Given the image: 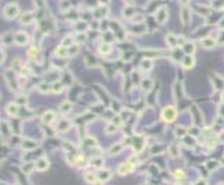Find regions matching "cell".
Returning a JSON list of instances; mask_svg holds the SVG:
<instances>
[{
    "instance_id": "45",
    "label": "cell",
    "mask_w": 224,
    "mask_h": 185,
    "mask_svg": "<svg viewBox=\"0 0 224 185\" xmlns=\"http://www.w3.org/2000/svg\"><path fill=\"white\" fill-rule=\"evenodd\" d=\"M220 27H224V18L221 20V21H220Z\"/></svg>"
},
{
    "instance_id": "30",
    "label": "cell",
    "mask_w": 224,
    "mask_h": 185,
    "mask_svg": "<svg viewBox=\"0 0 224 185\" xmlns=\"http://www.w3.org/2000/svg\"><path fill=\"white\" fill-rule=\"evenodd\" d=\"M36 56H38V50H36L35 48L29 49V57H32V58H35Z\"/></svg>"
},
{
    "instance_id": "19",
    "label": "cell",
    "mask_w": 224,
    "mask_h": 185,
    "mask_svg": "<svg viewBox=\"0 0 224 185\" xmlns=\"http://www.w3.org/2000/svg\"><path fill=\"white\" fill-rule=\"evenodd\" d=\"M184 52L188 54V56H192L193 52H195V46H193L192 43H187V45L184 46Z\"/></svg>"
},
{
    "instance_id": "20",
    "label": "cell",
    "mask_w": 224,
    "mask_h": 185,
    "mask_svg": "<svg viewBox=\"0 0 224 185\" xmlns=\"http://www.w3.org/2000/svg\"><path fill=\"white\" fill-rule=\"evenodd\" d=\"M71 103L70 102H64V103H61V106H60V112L61 113H68L70 110H71Z\"/></svg>"
},
{
    "instance_id": "17",
    "label": "cell",
    "mask_w": 224,
    "mask_h": 185,
    "mask_svg": "<svg viewBox=\"0 0 224 185\" xmlns=\"http://www.w3.org/2000/svg\"><path fill=\"white\" fill-rule=\"evenodd\" d=\"M11 39L14 40V36H13L11 33H4V35L1 36V43H3V45H10V43H11Z\"/></svg>"
},
{
    "instance_id": "21",
    "label": "cell",
    "mask_w": 224,
    "mask_h": 185,
    "mask_svg": "<svg viewBox=\"0 0 224 185\" xmlns=\"http://www.w3.org/2000/svg\"><path fill=\"white\" fill-rule=\"evenodd\" d=\"M61 90H63V84H61V82H54L53 86H52V92H53V93H59V92H61Z\"/></svg>"
},
{
    "instance_id": "36",
    "label": "cell",
    "mask_w": 224,
    "mask_h": 185,
    "mask_svg": "<svg viewBox=\"0 0 224 185\" xmlns=\"http://www.w3.org/2000/svg\"><path fill=\"white\" fill-rule=\"evenodd\" d=\"M117 128V125H114V124H110L109 127H107V132H113V131H116Z\"/></svg>"
},
{
    "instance_id": "33",
    "label": "cell",
    "mask_w": 224,
    "mask_h": 185,
    "mask_svg": "<svg viewBox=\"0 0 224 185\" xmlns=\"http://www.w3.org/2000/svg\"><path fill=\"white\" fill-rule=\"evenodd\" d=\"M188 42H185V38L182 36H178V46H185Z\"/></svg>"
},
{
    "instance_id": "2",
    "label": "cell",
    "mask_w": 224,
    "mask_h": 185,
    "mask_svg": "<svg viewBox=\"0 0 224 185\" xmlns=\"http://www.w3.org/2000/svg\"><path fill=\"white\" fill-rule=\"evenodd\" d=\"M18 13H20V8H18L17 4H8L3 10V16H4V18H7V20H11V18L17 17Z\"/></svg>"
},
{
    "instance_id": "31",
    "label": "cell",
    "mask_w": 224,
    "mask_h": 185,
    "mask_svg": "<svg viewBox=\"0 0 224 185\" xmlns=\"http://www.w3.org/2000/svg\"><path fill=\"white\" fill-rule=\"evenodd\" d=\"M174 175H176V178H181V180L185 177V174H184V171H182V170H177Z\"/></svg>"
},
{
    "instance_id": "37",
    "label": "cell",
    "mask_w": 224,
    "mask_h": 185,
    "mask_svg": "<svg viewBox=\"0 0 224 185\" xmlns=\"http://www.w3.org/2000/svg\"><path fill=\"white\" fill-rule=\"evenodd\" d=\"M71 39H70V38H65V39H64V42H63V46H67V45H70V46H71Z\"/></svg>"
},
{
    "instance_id": "3",
    "label": "cell",
    "mask_w": 224,
    "mask_h": 185,
    "mask_svg": "<svg viewBox=\"0 0 224 185\" xmlns=\"http://www.w3.org/2000/svg\"><path fill=\"white\" fill-rule=\"evenodd\" d=\"M28 40H29V38H28V35L25 32H22V31H18V32L14 33V42H16L17 45H27L28 43Z\"/></svg>"
},
{
    "instance_id": "29",
    "label": "cell",
    "mask_w": 224,
    "mask_h": 185,
    "mask_svg": "<svg viewBox=\"0 0 224 185\" xmlns=\"http://www.w3.org/2000/svg\"><path fill=\"white\" fill-rule=\"evenodd\" d=\"M32 14H24L22 16V22H25V24H29V22H32Z\"/></svg>"
},
{
    "instance_id": "9",
    "label": "cell",
    "mask_w": 224,
    "mask_h": 185,
    "mask_svg": "<svg viewBox=\"0 0 224 185\" xmlns=\"http://www.w3.org/2000/svg\"><path fill=\"white\" fill-rule=\"evenodd\" d=\"M195 65V58H193V56H187L184 57V60H182V67L184 68H192Z\"/></svg>"
},
{
    "instance_id": "6",
    "label": "cell",
    "mask_w": 224,
    "mask_h": 185,
    "mask_svg": "<svg viewBox=\"0 0 224 185\" xmlns=\"http://www.w3.org/2000/svg\"><path fill=\"white\" fill-rule=\"evenodd\" d=\"M167 17H168V13H167V8L166 7H161L157 10L156 13V20L159 21L160 24H164L167 21Z\"/></svg>"
},
{
    "instance_id": "24",
    "label": "cell",
    "mask_w": 224,
    "mask_h": 185,
    "mask_svg": "<svg viewBox=\"0 0 224 185\" xmlns=\"http://www.w3.org/2000/svg\"><path fill=\"white\" fill-rule=\"evenodd\" d=\"M49 89H50V86H49V84H46V82L40 84L39 86H38V90L42 92V93H46V92H49Z\"/></svg>"
},
{
    "instance_id": "39",
    "label": "cell",
    "mask_w": 224,
    "mask_h": 185,
    "mask_svg": "<svg viewBox=\"0 0 224 185\" xmlns=\"http://www.w3.org/2000/svg\"><path fill=\"white\" fill-rule=\"evenodd\" d=\"M219 43H221V45L224 43V32H221V35H220V39H219Z\"/></svg>"
},
{
    "instance_id": "38",
    "label": "cell",
    "mask_w": 224,
    "mask_h": 185,
    "mask_svg": "<svg viewBox=\"0 0 224 185\" xmlns=\"http://www.w3.org/2000/svg\"><path fill=\"white\" fill-rule=\"evenodd\" d=\"M100 163H102V160H100V159H95V160H93V166L99 167V166H100Z\"/></svg>"
},
{
    "instance_id": "28",
    "label": "cell",
    "mask_w": 224,
    "mask_h": 185,
    "mask_svg": "<svg viewBox=\"0 0 224 185\" xmlns=\"http://www.w3.org/2000/svg\"><path fill=\"white\" fill-rule=\"evenodd\" d=\"M33 169H36V167H35L33 164H25L24 167H22V171H24L25 174H29V173H31V171H32Z\"/></svg>"
},
{
    "instance_id": "27",
    "label": "cell",
    "mask_w": 224,
    "mask_h": 185,
    "mask_svg": "<svg viewBox=\"0 0 224 185\" xmlns=\"http://www.w3.org/2000/svg\"><path fill=\"white\" fill-rule=\"evenodd\" d=\"M168 150H170V154H171V157H177V156H178V149H177L176 145H171Z\"/></svg>"
},
{
    "instance_id": "32",
    "label": "cell",
    "mask_w": 224,
    "mask_h": 185,
    "mask_svg": "<svg viewBox=\"0 0 224 185\" xmlns=\"http://www.w3.org/2000/svg\"><path fill=\"white\" fill-rule=\"evenodd\" d=\"M142 65H144V68H148V70H150V68H152V61H150V60H145Z\"/></svg>"
},
{
    "instance_id": "22",
    "label": "cell",
    "mask_w": 224,
    "mask_h": 185,
    "mask_svg": "<svg viewBox=\"0 0 224 185\" xmlns=\"http://www.w3.org/2000/svg\"><path fill=\"white\" fill-rule=\"evenodd\" d=\"M121 149H123V145L121 144H116V145H113L110 148V153L112 154H117V153H120Z\"/></svg>"
},
{
    "instance_id": "8",
    "label": "cell",
    "mask_w": 224,
    "mask_h": 185,
    "mask_svg": "<svg viewBox=\"0 0 224 185\" xmlns=\"http://www.w3.org/2000/svg\"><path fill=\"white\" fill-rule=\"evenodd\" d=\"M54 118H56V114L53 112H46L43 116H42V121L45 122V124H52L53 121H54Z\"/></svg>"
},
{
    "instance_id": "46",
    "label": "cell",
    "mask_w": 224,
    "mask_h": 185,
    "mask_svg": "<svg viewBox=\"0 0 224 185\" xmlns=\"http://www.w3.org/2000/svg\"><path fill=\"white\" fill-rule=\"evenodd\" d=\"M100 1H102V3H104V4H106V3H109L110 0H100Z\"/></svg>"
},
{
    "instance_id": "10",
    "label": "cell",
    "mask_w": 224,
    "mask_h": 185,
    "mask_svg": "<svg viewBox=\"0 0 224 185\" xmlns=\"http://www.w3.org/2000/svg\"><path fill=\"white\" fill-rule=\"evenodd\" d=\"M181 20H182V22L184 24H187L188 21H189V17H191V11H189V8L187 7V6H184V7L181 8Z\"/></svg>"
},
{
    "instance_id": "43",
    "label": "cell",
    "mask_w": 224,
    "mask_h": 185,
    "mask_svg": "<svg viewBox=\"0 0 224 185\" xmlns=\"http://www.w3.org/2000/svg\"><path fill=\"white\" fill-rule=\"evenodd\" d=\"M220 139H221V141H223V142H224V131H223V132H221V134H220Z\"/></svg>"
},
{
    "instance_id": "23",
    "label": "cell",
    "mask_w": 224,
    "mask_h": 185,
    "mask_svg": "<svg viewBox=\"0 0 224 185\" xmlns=\"http://www.w3.org/2000/svg\"><path fill=\"white\" fill-rule=\"evenodd\" d=\"M38 144H35V142H32V141H25L24 144H22V148L24 149H33V148H36Z\"/></svg>"
},
{
    "instance_id": "34",
    "label": "cell",
    "mask_w": 224,
    "mask_h": 185,
    "mask_svg": "<svg viewBox=\"0 0 224 185\" xmlns=\"http://www.w3.org/2000/svg\"><path fill=\"white\" fill-rule=\"evenodd\" d=\"M185 134H187V131H185L184 128H178V129H177V135H178V137H184Z\"/></svg>"
},
{
    "instance_id": "44",
    "label": "cell",
    "mask_w": 224,
    "mask_h": 185,
    "mask_svg": "<svg viewBox=\"0 0 224 185\" xmlns=\"http://www.w3.org/2000/svg\"><path fill=\"white\" fill-rule=\"evenodd\" d=\"M196 185H206V182H205V181H199Z\"/></svg>"
},
{
    "instance_id": "48",
    "label": "cell",
    "mask_w": 224,
    "mask_h": 185,
    "mask_svg": "<svg viewBox=\"0 0 224 185\" xmlns=\"http://www.w3.org/2000/svg\"><path fill=\"white\" fill-rule=\"evenodd\" d=\"M217 185H224V182H219V184H217Z\"/></svg>"
},
{
    "instance_id": "42",
    "label": "cell",
    "mask_w": 224,
    "mask_h": 185,
    "mask_svg": "<svg viewBox=\"0 0 224 185\" xmlns=\"http://www.w3.org/2000/svg\"><path fill=\"white\" fill-rule=\"evenodd\" d=\"M35 1L39 3V7H43V0H35Z\"/></svg>"
},
{
    "instance_id": "12",
    "label": "cell",
    "mask_w": 224,
    "mask_h": 185,
    "mask_svg": "<svg viewBox=\"0 0 224 185\" xmlns=\"http://www.w3.org/2000/svg\"><path fill=\"white\" fill-rule=\"evenodd\" d=\"M216 40L214 39H212V38H203L202 39V46L205 49H212V48H214L216 46Z\"/></svg>"
},
{
    "instance_id": "18",
    "label": "cell",
    "mask_w": 224,
    "mask_h": 185,
    "mask_svg": "<svg viewBox=\"0 0 224 185\" xmlns=\"http://www.w3.org/2000/svg\"><path fill=\"white\" fill-rule=\"evenodd\" d=\"M152 86H153V81L152 80H144L142 81V89L144 90H150L152 89Z\"/></svg>"
},
{
    "instance_id": "40",
    "label": "cell",
    "mask_w": 224,
    "mask_h": 185,
    "mask_svg": "<svg viewBox=\"0 0 224 185\" xmlns=\"http://www.w3.org/2000/svg\"><path fill=\"white\" fill-rule=\"evenodd\" d=\"M85 40V35L82 33V35H78V42H84Z\"/></svg>"
},
{
    "instance_id": "14",
    "label": "cell",
    "mask_w": 224,
    "mask_h": 185,
    "mask_svg": "<svg viewBox=\"0 0 224 185\" xmlns=\"http://www.w3.org/2000/svg\"><path fill=\"white\" fill-rule=\"evenodd\" d=\"M166 40H167V45L170 48H177V46H178V38H177L176 35H173V33L167 35Z\"/></svg>"
},
{
    "instance_id": "13",
    "label": "cell",
    "mask_w": 224,
    "mask_h": 185,
    "mask_svg": "<svg viewBox=\"0 0 224 185\" xmlns=\"http://www.w3.org/2000/svg\"><path fill=\"white\" fill-rule=\"evenodd\" d=\"M6 110L10 116H18V112H20V107L17 103H10V105L6 107Z\"/></svg>"
},
{
    "instance_id": "11",
    "label": "cell",
    "mask_w": 224,
    "mask_h": 185,
    "mask_svg": "<svg viewBox=\"0 0 224 185\" xmlns=\"http://www.w3.org/2000/svg\"><path fill=\"white\" fill-rule=\"evenodd\" d=\"M54 56L56 57H67L68 56V49L65 48V46H59V48H56V50H54Z\"/></svg>"
},
{
    "instance_id": "47",
    "label": "cell",
    "mask_w": 224,
    "mask_h": 185,
    "mask_svg": "<svg viewBox=\"0 0 224 185\" xmlns=\"http://www.w3.org/2000/svg\"><path fill=\"white\" fill-rule=\"evenodd\" d=\"M176 185H184V184H182V182H177Z\"/></svg>"
},
{
    "instance_id": "4",
    "label": "cell",
    "mask_w": 224,
    "mask_h": 185,
    "mask_svg": "<svg viewBox=\"0 0 224 185\" xmlns=\"http://www.w3.org/2000/svg\"><path fill=\"white\" fill-rule=\"evenodd\" d=\"M4 77H6V81H7L10 89L17 90V89H18V84H17V81H16V78H14L13 73H11V71H6V73H4Z\"/></svg>"
},
{
    "instance_id": "49",
    "label": "cell",
    "mask_w": 224,
    "mask_h": 185,
    "mask_svg": "<svg viewBox=\"0 0 224 185\" xmlns=\"http://www.w3.org/2000/svg\"><path fill=\"white\" fill-rule=\"evenodd\" d=\"M181 1H182V3H187V1H188V0H181Z\"/></svg>"
},
{
    "instance_id": "35",
    "label": "cell",
    "mask_w": 224,
    "mask_h": 185,
    "mask_svg": "<svg viewBox=\"0 0 224 185\" xmlns=\"http://www.w3.org/2000/svg\"><path fill=\"white\" fill-rule=\"evenodd\" d=\"M85 27H86V22L82 21V22H78V24H77V29H78V31H82L81 28H85Z\"/></svg>"
},
{
    "instance_id": "16",
    "label": "cell",
    "mask_w": 224,
    "mask_h": 185,
    "mask_svg": "<svg viewBox=\"0 0 224 185\" xmlns=\"http://www.w3.org/2000/svg\"><path fill=\"white\" fill-rule=\"evenodd\" d=\"M99 50H100V53H102V54H109V53L112 52V45L104 42L103 45L100 46V49H99Z\"/></svg>"
},
{
    "instance_id": "41",
    "label": "cell",
    "mask_w": 224,
    "mask_h": 185,
    "mask_svg": "<svg viewBox=\"0 0 224 185\" xmlns=\"http://www.w3.org/2000/svg\"><path fill=\"white\" fill-rule=\"evenodd\" d=\"M92 185H103V181H100V180H97V181H95Z\"/></svg>"
},
{
    "instance_id": "1",
    "label": "cell",
    "mask_w": 224,
    "mask_h": 185,
    "mask_svg": "<svg viewBox=\"0 0 224 185\" xmlns=\"http://www.w3.org/2000/svg\"><path fill=\"white\" fill-rule=\"evenodd\" d=\"M176 117H177V110L173 106H167V107L163 109V112H161V118L164 121L173 122V121L176 120Z\"/></svg>"
},
{
    "instance_id": "15",
    "label": "cell",
    "mask_w": 224,
    "mask_h": 185,
    "mask_svg": "<svg viewBox=\"0 0 224 185\" xmlns=\"http://www.w3.org/2000/svg\"><path fill=\"white\" fill-rule=\"evenodd\" d=\"M97 178L100 180V181H107L109 178H110V171L109 170H99V173H97Z\"/></svg>"
},
{
    "instance_id": "25",
    "label": "cell",
    "mask_w": 224,
    "mask_h": 185,
    "mask_svg": "<svg viewBox=\"0 0 224 185\" xmlns=\"http://www.w3.org/2000/svg\"><path fill=\"white\" fill-rule=\"evenodd\" d=\"M85 181L92 185L96 181V175H95V174H91V173H88V174H85Z\"/></svg>"
},
{
    "instance_id": "5",
    "label": "cell",
    "mask_w": 224,
    "mask_h": 185,
    "mask_svg": "<svg viewBox=\"0 0 224 185\" xmlns=\"http://www.w3.org/2000/svg\"><path fill=\"white\" fill-rule=\"evenodd\" d=\"M132 170H134V163L132 161H127V163H123L117 171H118V174H121V175H125L128 173H131Z\"/></svg>"
},
{
    "instance_id": "26",
    "label": "cell",
    "mask_w": 224,
    "mask_h": 185,
    "mask_svg": "<svg viewBox=\"0 0 224 185\" xmlns=\"http://www.w3.org/2000/svg\"><path fill=\"white\" fill-rule=\"evenodd\" d=\"M68 121H64V120H61L60 122H59V125H57V128L59 129H61V131H65V129H68Z\"/></svg>"
},
{
    "instance_id": "7",
    "label": "cell",
    "mask_w": 224,
    "mask_h": 185,
    "mask_svg": "<svg viewBox=\"0 0 224 185\" xmlns=\"http://www.w3.org/2000/svg\"><path fill=\"white\" fill-rule=\"evenodd\" d=\"M49 160L46 159V157H40L39 160L36 161V164H35V167H36V170L38 171H46V170L49 169Z\"/></svg>"
}]
</instances>
